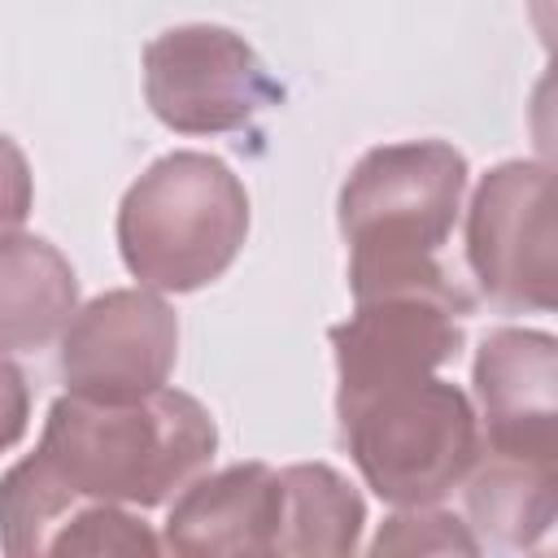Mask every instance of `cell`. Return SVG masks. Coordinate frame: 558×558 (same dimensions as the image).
<instances>
[{"mask_svg":"<svg viewBox=\"0 0 558 558\" xmlns=\"http://www.w3.org/2000/svg\"><path fill=\"white\" fill-rule=\"evenodd\" d=\"M214 449L209 410L179 388L161 384L122 405L65 392L52 401L35 453L0 480V549L48 554L65 514L87 501L161 506L209 466Z\"/></svg>","mask_w":558,"mask_h":558,"instance_id":"1","label":"cell"},{"mask_svg":"<svg viewBox=\"0 0 558 558\" xmlns=\"http://www.w3.org/2000/svg\"><path fill=\"white\" fill-rule=\"evenodd\" d=\"M466 192V157L445 140L371 148L340 187L353 301L427 292L471 310L466 288L440 266Z\"/></svg>","mask_w":558,"mask_h":558,"instance_id":"2","label":"cell"},{"mask_svg":"<svg viewBox=\"0 0 558 558\" xmlns=\"http://www.w3.org/2000/svg\"><path fill=\"white\" fill-rule=\"evenodd\" d=\"M248 235V192L209 153L157 157L118 205L126 270L153 292H196L227 275Z\"/></svg>","mask_w":558,"mask_h":558,"instance_id":"3","label":"cell"},{"mask_svg":"<svg viewBox=\"0 0 558 558\" xmlns=\"http://www.w3.org/2000/svg\"><path fill=\"white\" fill-rule=\"evenodd\" d=\"M336 414L366 488L392 506H436L484 449L471 397L436 371L336 401Z\"/></svg>","mask_w":558,"mask_h":558,"instance_id":"4","label":"cell"},{"mask_svg":"<svg viewBox=\"0 0 558 558\" xmlns=\"http://www.w3.org/2000/svg\"><path fill=\"white\" fill-rule=\"evenodd\" d=\"M466 262L497 310L549 314L558 305L554 174L545 161L493 166L466 209Z\"/></svg>","mask_w":558,"mask_h":558,"instance_id":"5","label":"cell"},{"mask_svg":"<svg viewBox=\"0 0 558 558\" xmlns=\"http://www.w3.org/2000/svg\"><path fill=\"white\" fill-rule=\"evenodd\" d=\"M144 96L157 122L179 135H222L248 126L279 100L244 35L214 22L170 26L144 48Z\"/></svg>","mask_w":558,"mask_h":558,"instance_id":"6","label":"cell"},{"mask_svg":"<svg viewBox=\"0 0 558 558\" xmlns=\"http://www.w3.org/2000/svg\"><path fill=\"white\" fill-rule=\"evenodd\" d=\"M179 353L174 310L144 288H113L61 331V379L74 397L122 405L157 392Z\"/></svg>","mask_w":558,"mask_h":558,"instance_id":"7","label":"cell"},{"mask_svg":"<svg viewBox=\"0 0 558 558\" xmlns=\"http://www.w3.org/2000/svg\"><path fill=\"white\" fill-rule=\"evenodd\" d=\"M462 305L427 292H384L357 301V310L331 327V353L340 392L336 401H349L357 392L432 375L462 349Z\"/></svg>","mask_w":558,"mask_h":558,"instance_id":"8","label":"cell"},{"mask_svg":"<svg viewBox=\"0 0 558 558\" xmlns=\"http://www.w3.org/2000/svg\"><path fill=\"white\" fill-rule=\"evenodd\" d=\"M480 453L558 466V340L501 327L475 353Z\"/></svg>","mask_w":558,"mask_h":558,"instance_id":"9","label":"cell"},{"mask_svg":"<svg viewBox=\"0 0 558 558\" xmlns=\"http://www.w3.org/2000/svg\"><path fill=\"white\" fill-rule=\"evenodd\" d=\"M288 488L266 462H235L179 488L166 519V549L183 558H262L283 554Z\"/></svg>","mask_w":558,"mask_h":558,"instance_id":"10","label":"cell"},{"mask_svg":"<svg viewBox=\"0 0 558 558\" xmlns=\"http://www.w3.org/2000/svg\"><path fill=\"white\" fill-rule=\"evenodd\" d=\"M78 310L74 266L57 244L26 231L0 235V353L52 344Z\"/></svg>","mask_w":558,"mask_h":558,"instance_id":"11","label":"cell"},{"mask_svg":"<svg viewBox=\"0 0 558 558\" xmlns=\"http://www.w3.org/2000/svg\"><path fill=\"white\" fill-rule=\"evenodd\" d=\"M462 484H466L471 523L506 549H532L554 527L558 466L480 453V462L471 466V475Z\"/></svg>","mask_w":558,"mask_h":558,"instance_id":"12","label":"cell"},{"mask_svg":"<svg viewBox=\"0 0 558 558\" xmlns=\"http://www.w3.org/2000/svg\"><path fill=\"white\" fill-rule=\"evenodd\" d=\"M283 488H288L283 554L340 558L357 549L366 501L340 471L323 462H296V466H283Z\"/></svg>","mask_w":558,"mask_h":558,"instance_id":"13","label":"cell"},{"mask_svg":"<svg viewBox=\"0 0 558 558\" xmlns=\"http://www.w3.org/2000/svg\"><path fill=\"white\" fill-rule=\"evenodd\" d=\"M161 549V541L148 532L144 519L126 514L122 506H109V501H87L78 510L65 514V523L57 527L48 554H144L153 558Z\"/></svg>","mask_w":558,"mask_h":558,"instance_id":"14","label":"cell"},{"mask_svg":"<svg viewBox=\"0 0 558 558\" xmlns=\"http://www.w3.org/2000/svg\"><path fill=\"white\" fill-rule=\"evenodd\" d=\"M371 554H480V541L449 510L401 506L371 541Z\"/></svg>","mask_w":558,"mask_h":558,"instance_id":"15","label":"cell"},{"mask_svg":"<svg viewBox=\"0 0 558 558\" xmlns=\"http://www.w3.org/2000/svg\"><path fill=\"white\" fill-rule=\"evenodd\" d=\"M31 205H35V179H31L26 153L9 135H0V235L17 231Z\"/></svg>","mask_w":558,"mask_h":558,"instance_id":"16","label":"cell"},{"mask_svg":"<svg viewBox=\"0 0 558 558\" xmlns=\"http://www.w3.org/2000/svg\"><path fill=\"white\" fill-rule=\"evenodd\" d=\"M26 418H31V388H26V375H22L17 362H9V357L0 353V453L22 440Z\"/></svg>","mask_w":558,"mask_h":558,"instance_id":"17","label":"cell"}]
</instances>
